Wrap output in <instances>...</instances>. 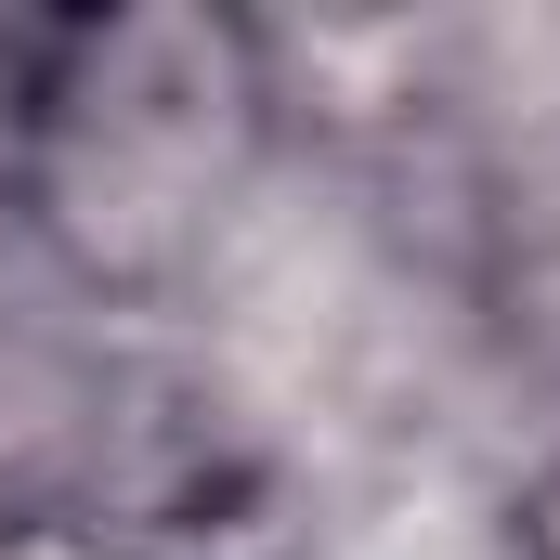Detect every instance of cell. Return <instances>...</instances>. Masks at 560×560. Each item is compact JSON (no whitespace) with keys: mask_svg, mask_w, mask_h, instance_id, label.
I'll use <instances>...</instances> for the list:
<instances>
[{"mask_svg":"<svg viewBox=\"0 0 560 560\" xmlns=\"http://www.w3.org/2000/svg\"><path fill=\"white\" fill-rule=\"evenodd\" d=\"M287 170L300 92L248 13H66L0 39V248L105 326L183 339Z\"/></svg>","mask_w":560,"mask_h":560,"instance_id":"6da1fadb","label":"cell"},{"mask_svg":"<svg viewBox=\"0 0 560 560\" xmlns=\"http://www.w3.org/2000/svg\"><path fill=\"white\" fill-rule=\"evenodd\" d=\"M0 560H131L105 522H79V509H39V522H13L0 535Z\"/></svg>","mask_w":560,"mask_h":560,"instance_id":"7a4b0ae2","label":"cell"},{"mask_svg":"<svg viewBox=\"0 0 560 560\" xmlns=\"http://www.w3.org/2000/svg\"><path fill=\"white\" fill-rule=\"evenodd\" d=\"M13 522H39V509H26V495H13V482H0V535H13Z\"/></svg>","mask_w":560,"mask_h":560,"instance_id":"3957f363","label":"cell"}]
</instances>
